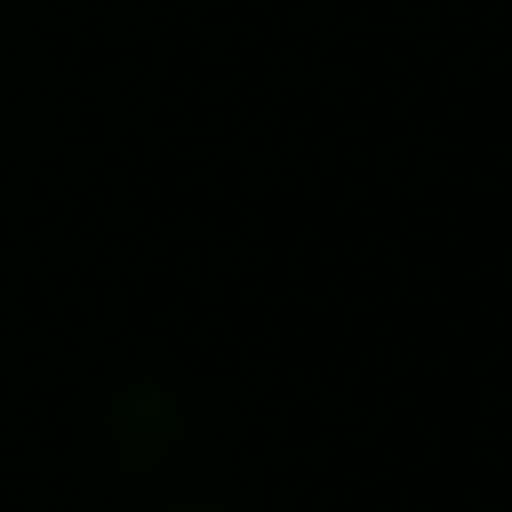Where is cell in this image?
I'll return each instance as SVG.
<instances>
[{
    "instance_id": "obj_2",
    "label": "cell",
    "mask_w": 512,
    "mask_h": 512,
    "mask_svg": "<svg viewBox=\"0 0 512 512\" xmlns=\"http://www.w3.org/2000/svg\"><path fill=\"white\" fill-rule=\"evenodd\" d=\"M175 512H208V506H175Z\"/></svg>"
},
{
    "instance_id": "obj_1",
    "label": "cell",
    "mask_w": 512,
    "mask_h": 512,
    "mask_svg": "<svg viewBox=\"0 0 512 512\" xmlns=\"http://www.w3.org/2000/svg\"><path fill=\"white\" fill-rule=\"evenodd\" d=\"M104 454L117 461V474H163V467L182 454L188 441V409L182 396H175L169 383H156V376H137V383H124L111 402H104Z\"/></svg>"
}]
</instances>
